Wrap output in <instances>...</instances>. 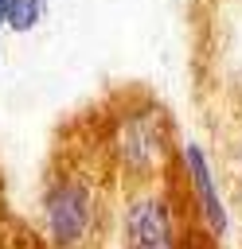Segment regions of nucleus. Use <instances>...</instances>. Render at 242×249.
<instances>
[{
  "mask_svg": "<svg viewBox=\"0 0 242 249\" xmlns=\"http://www.w3.org/2000/svg\"><path fill=\"white\" fill-rule=\"evenodd\" d=\"M105 187L86 163H59L39 191V237L51 249L98 245L105 230Z\"/></svg>",
  "mask_w": 242,
  "mask_h": 249,
  "instance_id": "nucleus-1",
  "label": "nucleus"
},
{
  "mask_svg": "<svg viewBox=\"0 0 242 249\" xmlns=\"http://www.w3.org/2000/svg\"><path fill=\"white\" fill-rule=\"evenodd\" d=\"M105 163L113 167L121 187L168 179V171L176 167V128L168 113L148 97L117 109L105 132Z\"/></svg>",
  "mask_w": 242,
  "mask_h": 249,
  "instance_id": "nucleus-2",
  "label": "nucleus"
},
{
  "mask_svg": "<svg viewBox=\"0 0 242 249\" xmlns=\"http://www.w3.org/2000/svg\"><path fill=\"white\" fill-rule=\"evenodd\" d=\"M187 222L180 195L168 179L144 187H121L117 206V249H183Z\"/></svg>",
  "mask_w": 242,
  "mask_h": 249,
  "instance_id": "nucleus-3",
  "label": "nucleus"
},
{
  "mask_svg": "<svg viewBox=\"0 0 242 249\" xmlns=\"http://www.w3.org/2000/svg\"><path fill=\"white\" fill-rule=\"evenodd\" d=\"M176 167H180V179H183V198H187L195 237L219 245L230 233V206H226V195H222V183L215 175L207 148L195 144V140H183L176 148Z\"/></svg>",
  "mask_w": 242,
  "mask_h": 249,
  "instance_id": "nucleus-4",
  "label": "nucleus"
},
{
  "mask_svg": "<svg viewBox=\"0 0 242 249\" xmlns=\"http://www.w3.org/2000/svg\"><path fill=\"white\" fill-rule=\"evenodd\" d=\"M43 19H47V0H8L4 4V27L16 35L35 31Z\"/></svg>",
  "mask_w": 242,
  "mask_h": 249,
  "instance_id": "nucleus-5",
  "label": "nucleus"
},
{
  "mask_svg": "<svg viewBox=\"0 0 242 249\" xmlns=\"http://www.w3.org/2000/svg\"><path fill=\"white\" fill-rule=\"evenodd\" d=\"M226 163H230V179H238V187H242V124L234 128V136L226 144Z\"/></svg>",
  "mask_w": 242,
  "mask_h": 249,
  "instance_id": "nucleus-6",
  "label": "nucleus"
},
{
  "mask_svg": "<svg viewBox=\"0 0 242 249\" xmlns=\"http://www.w3.org/2000/svg\"><path fill=\"white\" fill-rule=\"evenodd\" d=\"M4 4H8V0H0V27H4Z\"/></svg>",
  "mask_w": 242,
  "mask_h": 249,
  "instance_id": "nucleus-7",
  "label": "nucleus"
},
{
  "mask_svg": "<svg viewBox=\"0 0 242 249\" xmlns=\"http://www.w3.org/2000/svg\"><path fill=\"white\" fill-rule=\"evenodd\" d=\"M183 249H199V245H195V241H187V245H183Z\"/></svg>",
  "mask_w": 242,
  "mask_h": 249,
  "instance_id": "nucleus-8",
  "label": "nucleus"
},
{
  "mask_svg": "<svg viewBox=\"0 0 242 249\" xmlns=\"http://www.w3.org/2000/svg\"><path fill=\"white\" fill-rule=\"evenodd\" d=\"M86 249H98V245H86Z\"/></svg>",
  "mask_w": 242,
  "mask_h": 249,
  "instance_id": "nucleus-9",
  "label": "nucleus"
}]
</instances>
